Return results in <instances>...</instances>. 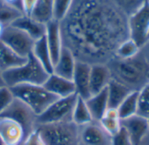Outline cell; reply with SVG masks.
I'll use <instances>...</instances> for the list:
<instances>
[{
  "label": "cell",
  "mask_w": 149,
  "mask_h": 145,
  "mask_svg": "<svg viewBox=\"0 0 149 145\" xmlns=\"http://www.w3.org/2000/svg\"><path fill=\"white\" fill-rule=\"evenodd\" d=\"M59 27L63 47L91 65L107 64L130 37L128 17L112 0H73Z\"/></svg>",
  "instance_id": "cell-1"
},
{
  "label": "cell",
  "mask_w": 149,
  "mask_h": 145,
  "mask_svg": "<svg viewBox=\"0 0 149 145\" xmlns=\"http://www.w3.org/2000/svg\"><path fill=\"white\" fill-rule=\"evenodd\" d=\"M112 78L120 82L133 90H140L149 82V65L140 53L129 59L113 57L107 64Z\"/></svg>",
  "instance_id": "cell-2"
},
{
  "label": "cell",
  "mask_w": 149,
  "mask_h": 145,
  "mask_svg": "<svg viewBox=\"0 0 149 145\" xmlns=\"http://www.w3.org/2000/svg\"><path fill=\"white\" fill-rule=\"evenodd\" d=\"M49 73L31 54L24 64L3 72L6 86L12 88L21 84L43 85L49 77Z\"/></svg>",
  "instance_id": "cell-3"
},
{
  "label": "cell",
  "mask_w": 149,
  "mask_h": 145,
  "mask_svg": "<svg viewBox=\"0 0 149 145\" xmlns=\"http://www.w3.org/2000/svg\"><path fill=\"white\" fill-rule=\"evenodd\" d=\"M37 131L45 145H82L80 127L72 121L38 124Z\"/></svg>",
  "instance_id": "cell-4"
},
{
  "label": "cell",
  "mask_w": 149,
  "mask_h": 145,
  "mask_svg": "<svg viewBox=\"0 0 149 145\" xmlns=\"http://www.w3.org/2000/svg\"><path fill=\"white\" fill-rule=\"evenodd\" d=\"M15 97L28 105L33 112L41 115L58 97L49 92L43 85L21 84L10 88Z\"/></svg>",
  "instance_id": "cell-5"
},
{
  "label": "cell",
  "mask_w": 149,
  "mask_h": 145,
  "mask_svg": "<svg viewBox=\"0 0 149 145\" xmlns=\"http://www.w3.org/2000/svg\"><path fill=\"white\" fill-rule=\"evenodd\" d=\"M77 98V94L67 97L58 98L41 115L38 116V124L72 121Z\"/></svg>",
  "instance_id": "cell-6"
},
{
  "label": "cell",
  "mask_w": 149,
  "mask_h": 145,
  "mask_svg": "<svg viewBox=\"0 0 149 145\" xmlns=\"http://www.w3.org/2000/svg\"><path fill=\"white\" fill-rule=\"evenodd\" d=\"M0 117L10 118L20 124L24 130L26 137L34 132L38 126V116L28 105L17 97L14 98L10 105Z\"/></svg>",
  "instance_id": "cell-7"
},
{
  "label": "cell",
  "mask_w": 149,
  "mask_h": 145,
  "mask_svg": "<svg viewBox=\"0 0 149 145\" xmlns=\"http://www.w3.org/2000/svg\"><path fill=\"white\" fill-rule=\"evenodd\" d=\"M1 41L19 56L27 58L32 52L35 41L24 31L12 25L4 27Z\"/></svg>",
  "instance_id": "cell-8"
},
{
  "label": "cell",
  "mask_w": 149,
  "mask_h": 145,
  "mask_svg": "<svg viewBox=\"0 0 149 145\" xmlns=\"http://www.w3.org/2000/svg\"><path fill=\"white\" fill-rule=\"evenodd\" d=\"M130 38L141 49L148 42L149 30V3L144 4L128 17Z\"/></svg>",
  "instance_id": "cell-9"
},
{
  "label": "cell",
  "mask_w": 149,
  "mask_h": 145,
  "mask_svg": "<svg viewBox=\"0 0 149 145\" xmlns=\"http://www.w3.org/2000/svg\"><path fill=\"white\" fill-rule=\"evenodd\" d=\"M26 136L24 129L14 120L0 117V140L3 145H23Z\"/></svg>",
  "instance_id": "cell-10"
},
{
  "label": "cell",
  "mask_w": 149,
  "mask_h": 145,
  "mask_svg": "<svg viewBox=\"0 0 149 145\" xmlns=\"http://www.w3.org/2000/svg\"><path fill=\"white\" fill-rule=\"evenodd\" d=\"M121 126L127 130L133 145H140L149 132V120L139 115L121 120Z\"/></svg>",
  "instance_id": "cell-11"
},
{
  "label": "cell",
  "mask_w": 149,
  "mask_h": 145,
  "mask_svg": "<svg viewBox=\"0 0 149 145\" xmlns=\"http://www.w3.org/2000/svg\"><path fill=\"white\" fill-rule=\"evenodd\" d=\"M79 137L82 145H111L112 137L98 122L81 126Z\"/></svg>",
  "instance_id": "cell-12"
},
{
  "label": "cell",
  "mask_w": 149,
  "mask_h": 145,
  "mask_svg": "<svg viewBox=\"0 0 149 145\" xmlns=\"http://www.w3.org/2000/svg\"><path fill=\"white\" fill-rule=\"evenodd\" d=\"M90 72L91 64L80 61L76 62L72 82L75 86L77 96L84 100H87L91 97Z\"/></svg>",
  "instance_id": "cell-13"
},
{
  "label": "cell",
  "mask_w": 149,
  "mask_h": 145,
  "mask_svg": "<svg viewBox=\"0 0 149 145\" xmlns=\"http://www.w3.org/2000/svg\"><path fill=\"white\" fill-rule=\"evenodd\" d=\"M45 26H46V30H45V37L54 66L63 50V43H62L59 22L56 20H52L49 22Z\"/></svg>",
  "instance_id": "cell-14"
},
{
  "label": "cell",
  "mask_w": 149,
  "mask_h": 145,
  "mask_svg": "<svg viewBox=\"0 0 149 145\" xmlns=\"http://www.w3.org/2000/svg\"><path fill=\"white\" fill-rule=\"evenodd\" d=\"M43 86L58 98L67 97L76 94L72 80L64 78L53 73L49 75Z\"/></svg>",
  "instance_id": "cell-15"
},
{
  "label": "cell",
  "mask_w": 149,
  "mask_h": 145,
  "mask_svg": "<svg viewBox=\"0 0 149 145\" xmlns=\"http://www.w3.org/2000/svg\"><path fill=\"white\" fill-rule=\"evenodd\" d=\"M112 79V75L107 64H96L91 65L90 72V92L95 95L106 89Z\"/></svg>",
  "instance_id": "cell-16"
},
{
  "label": "cell",
  "mask_w": 149,
  "mask_h": 145,
  "mask_svg": "<svg viewBox=\"0 0 149 145\" xmlns=\"http://www.w3.org/2000/svg\"><path fill=\"white\" fill-rule=\"evenodd\" d=\"M76 62L77 60L72 53L68 49L63 47L61 54L53 66L52 73L64 78L72 80Z\"/></svg>",
  "instance_id": "cell-17"
},
{
  "label": "cell",
  "mask_w": 149,
  "mask_h": 145,
  "mask_svg": "<svg viewBox=\"0 0 149 145\" xmlns=\"http://www.w3.org/2000/svg\"><path fill=\"white\" fill-rule=\"evenodd\" d=\"M86 103L91 112L93 122L99 123L108 109L107 87L100 92L91 96L87 100H86Z\"/></svg>",
  "instance_id": "cell-18"
},
{
  "label": "cell",
  "mask_w": 149,
  "mask_h": 145,
  "mask_svg": "<svg viewBox=\"0 0 149 145\" xmlns=\"http://www.w3.org/2000/svg\"><path fill=\"white\" fill-rule=\"evenodd\" d=\"M11 25L24 31L34 41L42 38L45 35L46 26L38 22H36L35 20L25 15H23L22 17L17 18Z\"/></svg>",
  "instance_id": "cell-19"
},
{
  "label": "cell",
  "mask_w": 149,
  "mask_h": 145,
  "mask_svg": "<svg viewBox=\"0 0 149 145\" xmlns=\"http://www.w3.org/2000/svg\"><path fill=\"white\" fill-rule=\"evenodd\" d=\"M26 60L0 40V70L3 72L22 65Z\"/></svg>",
  "instance_id": "cell-20"
},
{
  "label": "cell",
  "mask_w": 149,
  "mask_h": 145,
  "mask_svg": "<svg viewBox=\"0 0 149 145\" xmlns=\"http://www.w3.org/2000/svg\"><path fill=\"white\" fill-rule=\"evenodd\" d=\"M132 90L120 82L112 78L107 85L108 108L118 109Z\"/></svg>",
  "instance_id": "cell-21"
},
{
  "label": "cell",
  "mask_w": 149,
  "mask_h": 145,
  "mask_svg": "<svg viewBox=\"0 0 149 145\" xmlns=\"http://www.w3.org/2000/svg\"><path fill=\"white\" fill-rule=\"evenodd\" d=\"M29 17L45 25L54 20L53 0H38Z\"/></svg>",
  "instance_id": "cell-22"
},
{
  "label": "cell",
  "mask_w": 149,
  "mask_h": 145,
  "mask_svg": "<svg viewBox=\"0 0 149 145\" xmlns=\"http://www.w3.org/2000/svg\"><path fill=\"white\" fill-rule=\"evenodd\" d=\"M31 54L39 62V64L45 69V70L49 74L52 73L53 64L51 58V55H50L45 37L35 41Z\"/></svg>",
  "instance_id": "cell-23"
},
{
  "label": "cell",
  "mask_w": 149,
  "mask_h": 145,
  "mask_svg": "<svg viewBox=\"0 0 149 145\" xmlns=\"http://www.w3.org/2000/svg\"><path fill=\"white\" fill-rule=\"evenodd\" d=\"M99 123L111 137L118 133L121 128V120L118 110L113 108H108Z\"/></svg>",
  "instance_id": "cell-24"
},
{
  "label": "cell",
  "mask_w": 149,
  "mask_h": 145,
  "mask_svg": "<svg viewBox=\"0 0 149 145\" xmlns=\"http://www.w3.org/2000/svg\"><path fill=\"white\" fill-rule=\"evenodd\" d=\"M72 121L79 127L93 122V117L86 105V100L79 97H78L76 104L73 109Z\"/></svg>",
  "instance_id": "cell-25"
},
{
  "label": "cell",
  "mask_w": 149,
  "mask_h": 145,
  "mask_svg": "<svg viewBox=\"0 0 149 145\" xmlns=\"http://www.w3.org/2000/svg\"><path fill=\"white\" fill-rule=\"evenodd\" d=\"M138 94L139 90H133L125 98V100L119 106L118 112L120 120L130 117L137 114L138 110Z\"/></svg>",
  "instance_id": "cell-26"
},
{
  "label": "cell",
  "mask_w": 149,
  "mask_h": 145,
  "mask_svg": "<svg viewBox=\"0 0 149 145\" xmlns=\"http://www.w3.org/2000/svg\"><path fill=\"white\" fill-rule=\"evenodd\" d=\"M141 51L140 46L132 39L127 38L120 44L115 52V57L120 59H129L137 56Z\"/></svg>",
  "instance_id": "cell-27"
},
{
  "label": "cell",
  "mask_w": 149,
  "mask_h": 145,
  "mask_svg": "<svg viewBox=\"0 0 149 145\" xmlns=\"http://www.w3.org/2000/svg\"><path fill=\"white\" fill-rule=\"evenodd\" d=\"M23 15L24 14L22 10L0 2V23L4 27L11 25Z\"/></svg>",
  "instance_id": "cell-28"
},
{
  "label": "cell",
  "mask_w": 149,
  "mask_h": 145,
  "mask_svg": "<svg viewBox=\"0 0 149 145\" xmlns=\"http://www.w3.org/2000/svg\"><path fill=\"white\" fill-rule=\"evenodd\" d=\"M137 115L149 120V82L139 90Z\"/></svg>",
  "instance_id": "cell-29"
},
{
  "label": "cell",
  "mask_w": 149,
  "mask_h": 145,
  "mask_svg": "<svg viewBox=\"0 0 149 145\" xmlns=\"http://www.w3.org/2000/svg\"><path fill=\"white\" fill-rule=\"evenodd\" d=\"M128 17L141 9L149 0H112Z\"/></svg>",
  "instance_id": "cell-30"
},
{
  "label": "cell",
  "mask_w": 149,
  "mask_h": 145,
  "mask_svg": "<svg viewBox=\"0 0 149 145\" xmlns=\"http://www.w3.org/2000/svg\"><path fill=\"white\" fill-rule=\"evenodd\" d=\"M73 0H53V19L60 22L68 13Z\"/></svg>",
  "instance_id": "cell-31"
},
{
  "label": "cell",
  "mask_w": 149,
  "mask_h": 145,
  "mask_svg": "<svg viewBox=\"0 0 149 145\" xmlns=\"http://www.w3.org/2000/svg\"><path fill=\"white\" fill-rule=\"evenodd\" d=\"M15 96L10 88L4 86L0 89V116L13 102Z\"/></svg>",
  "instance_id": "cell-32"
},
{
  "label": "cell",
  "mask_w": 149,
  "mask_h": 145,
  "mask_svg": "<svg viewBox=\"0 0 149 145\" xmlns=\"http://www.w3.org/2000/svg\"><path fill=\"white\" fill-rule=\"evenodd\" d=\"M111 145H133L129 136L124 127L121 126L118 133L111 138Z\"/></svg>",
  "instance_id": "cell-33"
},
{
  "label": "cell",
  "mask_w": 149,
  "mask_h": 145,
  "mask_svg": "<svg viewBox=\"0 0 149 145\" xmlns=\"http://www.w3.org/2000/svg\"><path fill=\"white\" fill-rule=\"evenodd\" d=\"M23 145H45V144L43 143L40 136L38 135V133L36 130L34 132H32L31 135H29L26 137Z\"/></svg>",
  "instance_id": "cell-34"
},
{
  "label": "cell",
  "mask_w": 149,
  "mask_h": 145,
  "mask_svg": "<svg viewBox=\"0 0 149 145\" xmlns=\"http://www.w3.org/2000/svg\"><path fill=\"white\" fill-rule=\"evenodd\" d=\"M38 0H22V10L25 16H30Z\"/></svg>",
  "instance_id": "cell-35"
},
{
  "label": "cell",
  "mask_w": 149,
  "mask_h": 145,
  "mask_svg": "<svg viewBox=\"0 0 149 145\" xmlns=\"http://www.w3.org/2000/svg\"><path fill=\"white\" fill-rule=\"evenodd\" d=\"M0 2H2L7 5L12 6V7L18 9V10L23 11V10H22V0H0Z\"/></svg>",
  "instance_id": "cell-36"
},
{
  "label": "cell",
  "mask_w": 149,
  "mask_h": 145,
  "mask_svg": "<svg viewBox=\"0 0 149 145\" xmlns=\"http://www.w3.org/2000/svg\"><path fill=\"white\" fill-rule=\"evenodd\" d=\"M141 52L142 53V55L144 56L147 63L149 65V40L147 42V44L141 49Z\"/></svg>",
  "instance_id": "cell-37"
},
{
  "label": "cell",
  "mask_w": 149,
  "mask_h": 145,
  "mask_svg": "<svg viewBox=\"0 0 149 145\" xmlns=\"http://www.w3.org/2000/svg\"><path fill=\"white\" fill-rule=\"evenodd\" d=\"M6 86V84L4 82V78H3V72L0 70V89Z\"/></svg>",
  "instance_id": "cell-38"
},
{
  "label": "cell",
  "mask_w": 149,
  "mask_h": 145,
  "mask_svg": "<svg viewBox=\"0 0 149 145\" xmlns=\"http://www.w3.org/2000/svg\"><path fill=\"white\" fill-rule=\"evenodd\" d=\"M3 30H4V26L0 23V40H1V37H2V35H3Z\"/></svg>",
  "instance_id": "cell-39"
},
{
  "label": "cell",
  "mask_w": 149,
  "mask_h": 145,
  "mask_svg": "<svg viewBox=\"0 0 149 145\" xmlns=\"http://www.w3.org/2000/svg\"><path fill=\"white\" fill-rule=\"evenodd\" d=\"M149 40V30H148V41Z\"/></svg>",
  "instance_id": "cell-40"
},
{
  "label": "cell",
  "mask_w": 149,
  "mask_h": 145,
  "mask_svg": "<svg viewBox=\"0 0 149 145\" xmlns=\"http://www.w3.org/2000/svg\"><path fill=\"white\" fill-rule=\"evenodd\" d=\"M0 145H1V144H0Z\"/></svg>",
  "instance_id": "cell-41"
}]
</instances>
